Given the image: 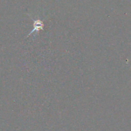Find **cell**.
I'll use <instances>...</instances> for the list:
<instances>
[{
    "label": "cell",
    "instance_id": "1",
    "mask_svg": "<svg viewBox=\"0 0 131 131\" xmlns=\"http://www.w3.org/2000/svg\"><path fill=\"white\" fill-rule=\"evenodd\" d=\"M43 26H44V24H43V23L42 20H39V19L34 20H33V29L29 33V35H31L34 32L35 33H38L40 30H42L43 29Z\"/></svg>",
    "mask_w": 131,
    "mask_h": 131
}]
</instances>
